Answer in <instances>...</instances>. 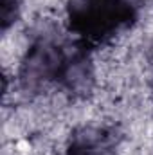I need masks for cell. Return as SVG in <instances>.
Instances as JSON below:
<instances>
[{
    "instance_id": "7a4b0ae2",
    "label": "cell",
    "mask_w": 153,
    "mask_h": 155,
    "mask_svg": "<svg viewBox=\"0 0 153 155\" xmlns=\"http://www.w3.org/2000/svg\"><path fill=\"white\" fill-rule=\"evenodd\" d=\"M67 60L63 52L52 43L40 41L33 45L22 63V81L27 87H38L49 79L63 76Z\"/></svg>"
},
{
    "instance_id": "6da1fadb",
    "label": "cell",
    "mask_w": 153,
    "mask_h": 155,
    "mask_svg": "<svg viewBox=\"0 0 153 155\" xmlns=\"http://www.w3.org/2000/svg\"><path fill=\"white\" fill-rule=\"evenodd\" d=\"M69 25L86 40H105L133 18L128 0H70Z\"/></svg>"
},
{
    "instance_id": "3957f363",
    "label": "cell",
    "mask_w": 153,
    "mask_h": 155,
    "mask_svg": "<svg viewBox=\"0 0 153 155\" xmlns=\"http://www.w3.org/2000/svg\"><path fill=\"white\" fill-rule=\"evenodd\" d=\"M20 13V2L18 0H0V25L2 31H5L9 25H13Z\"/></svg>"
}]
</instances>
